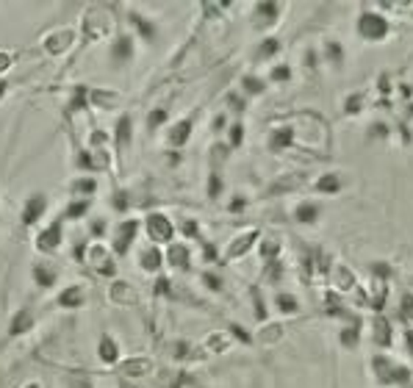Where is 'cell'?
<instances>
[{
	"label": "cell",
	"instance_id": "30",
	"mask_svg": "<svg viewBox=\"0 0 413 388\" xmlns=\"http://www.w3.org/2000/svg\"><path fill=\"white\" fill-rule=\"evenodd\" d=\"M338 341H341V347H347V350H355V347L361 344V322H355V324H347V327L338 333Z\"/></svg>",
	"mask_w": 413,
	"mask_h": 388
},
{
	"label": "cell",
	"instance_id": "43",
	"mask_svg": "<svg viewBox=\"0 0 413 388\" xmlns=\"http://www.w3.org/2000/svg\"><path fill=\"white\" fill-rule=\"evenodd\" d=\"M219 194H222V178L217 172H211V178H208V197L217 200Z\"/></svg>",
	"mask_w": 413,
	"mask_h": 388
},
{
	"label": "cell",
	"instance_id": "26",
	"mask_svg": "<svg viewBox=\"0 0 413 388\" xmlns=\"http://www.w3.org/2000/svg\"><path fill=\"white\" fill-rule=\"evenodd\" d=\"M83 300H86L83 286H67V289L59 294V306H61V308H81Z\"/></svg>",
	"mask_w": 413,
	"mask_h": 388
},
{
	"label": "cell",
	"instance_id": "58",
	"mask_svg": "<svg viewBox=\"0 0 413 388\" xmlns=\"http://www.w3.org/2000/svg\"><path fill=\"white\" fill-rule=\"evenodd\" d=\"M245 206H247V197H236V200H233V203H231V211H233V214H236V211H242V208H245Z\"/></svg>",
	"mask_w": 413,
	"mask_h": 388
},
{
	"label": "cell",
	"instance_id": "41",
	"mask_svg": "<svg viewBox=\"0 0 413 388\" xmlns=\"http://www.w3.org/2000/svg\"><path fill=\"white\" fill-rule=\"evenodd\" d=\"M228 136H231V148H242V142H245V125L242 122H233L231 131H228Z\"/></svg>",
	"mask_w": 413,
	"mask_h": 388
},
{
	"label": "cell",
	"instance_id": "11",
	"mask_svg": "<svg viewBox=\"0 0 413 388\" xmlns=\"http://www.w3.org/2000/svg\"><path fill=\"white\" fill-rule=\"evenodd\" d=\"M131 142H133V117L122 114L117 120V128H114V145H117L119 153H125L131 148Z\"/></svg>",
	"mask_w": 413,
	"mask_h": 388
},
{
	"label": "cell",
	"instance_id": "47",
	"mask_svg": "<svg viewBox=\"0 0 413 388\" xmlns=\"http://www.w3.org/2000/svg\"><path fill=\"white\" fill-rule=\"evenodd\" d=\"M228 330H231V336H233V338H239L242 344H252V336H249L242 324H228Z\"/></svg>",
	"mask_w": 413,
	"mask_h": 388
},
{
	"label": "cell",
	"instance_id": "18",
	"mask_svg": "<svg viewBox=\"0 0 413 388\" xmlns=\"http://www.w3.org/2000/svg\"><path fill=\"white\" fill-rule=\"evenodd\" d=\"M191 128H194V120H191V117L175 122V125L169 128V136H166L169 145H172V148H183V145L189 142V136H191Z\"/></svg>",
	"mask_w": 413,
	"mask_h": 388
},
{
	"label": "cell",
	"instance_id": "60",
	"mask_svg": "<svg viewBox=\"0 0 413 388\" xmlns=\"http://www.w3.org/2000/svg\"><path fill=\"white\" fill-rule=\"evenodd\" d=\"M92 233H94V236H103V233H106V222H103V220L92 222Z\"/></svg>",
	"mask_w": 413,
	"mask_h": 388
},
{
	"label": "cell",
	"instance_id": "20",
	"mask_svg": "<svg viewBox=\"0 0 413 388\" xmlns=\"http://www.w3.org/2000/svg\"><path fill=\"white\" fill-rule=\"evenodd\" d=\"M97 358L108 366H114L119 361V344L111 338V336H100V344H97Z\"/></svg>",
	"mask_w": 413,
	"mask_h": 388
},
{
	"label": "cell",
	"instance_id": "25",
	"mask_svg": "<svg viewBox=\"0 0 413 388\" xmlns=\"http://www.w3.org/2000/svg\"><path fill=\"white\" fill-rule=\"evenodd\" d=\"M31 275H34V283H36L39 289H50V286H56V278H59V272H56L50 264H36Z\"/></svg>",
	"mask_w": 413,
	"mask_h": 388
},
{
	"label": "cell",
	"instance_id": "10",
	"mask_svg": "<svg viewBox=\"0 0 413 388\" xmlns=\"http://www.w3.org/2000/svg\"><path fill=\"white\" fill-rule=\"evenodd\" d=\"M108 56H111V64H114V67L128 64V62L133 59V36H117V39L111 42Z\"/></svg>",
	"mask_w": 413,
	"mask_h": 388
},
{
	"label": "cell",
	"instance_id": "22",
	"mask_svg": "<svg viewBox=\"0 0 413 388\" xmlns=\"http://www.w3.org/2000/svg\"><path fill=\"white\" fill-rule=\"evenodd\" d=\"M131 25L139 31V36L145 39V42H153L156 36H159V28H156V22L153 20H147V17H142V14H136V11H131Z\"/></svg>",
	"mask_w": 413,
	"mask_h": 388
},
{
	"label": "cell",
	"instance_id": "29",
	"mask_svg": "<svg viewBox=\"0 0 413 388\" xmlns=\"http://www.w3.org/2000/svg\"><path fill=\"white\" fill-rule=\"evenodd\" d=\"M70 189H73V194H75L78 200H89V197L97 192V180H94L92 175H83V178H78Z\"/></svg>",
	"mask_w": 413,
	"mask_h": 388
},
{
	"label": "cell",
	"instance_id": "38",
	"mask_svg": "<svg viewBox=\"0 0 413 388\" xmlns=\"http://www.w3.org/2000/svg\"><path fill=\"white\" fill-rule=\"evenodd\" d=\"M325 53H328L331 64H335V67H341V64H344V48H341L338 42H328V45H325Z\"/></svg>",
	"mask_w": 413,
	"mask_h": 388
},
{
	"label": "cell",
	"instance_id": "36",
	"mask_svg": "<svg viewBox=\"0 0 413 388\" xmlns=\"http://www.w3.org/2000/svg\"><path fill=\"white\" fill-rule=\"evenodd\" d=\"M277 50H280V42H277L275 36H269V39H263V42H261V48H258V56H255V59H258V62H261V59H272Z\"/></svg>",
	"mask_w": 413,
	"mask_h": 388
},
{
	"label": "cell",
	"instance_id": "48",
	"mask_svg": "<svg viewBox=\"0 0 413 388\" xmlns=\"http://www.w3.org/2000/svg\"><path fill=\"white\" fill-rule=\"evenodd\" d=\"M372 272H375V278H383V280H389V278H391V266H389L386 261L372 264Z\"/></svg>",
	"mask_w": 413,
	"mask_h": 388
},
{
	"label": "cell",
	"instance_id": "51",
	"mask_svg": "<svg viewBox=\"0 0 413 388\" xmlns=\"http://www.w3.org/2000/svg\"><path fill=\"white\" fill-rule=\"evenodd\" d=\"M186 355H189V344L186 341L172 344V358H186Z\"/></svg>",
	"mask_w": 413,
	"mask_h": 388
},
{
	"label": "cell",
	"instance_id": "6",
	"mask_svg": "<svg viewBox=\"0 0 413 388\" xmlns=\"http://www.w3.org/2000/svg\"><path fill=\"white\" fill-rule=\"evenodd\" d=\"M45 211H48V194L34 192V194L22 203V225H25V228H34V225L45 217Z\"/></svg>",
	"mask_w": 413,
	"mask_h": 388
},
{
	"label": "cell",
	"instance_id": "31",
	"mask_svg": "<svg viewBox=\"0 0 413 388\" xmlns=\"http://www.w3.org/2000/svg\"><path fill=\"white\" fill-rule=\"evenodd\" d=\"M89 208H92V200H73V203L61 211V220H81V217H86Z\"/></svg>",
	"mask_w": 413,
	"mask_h": 388
},
{
	"label": "cell",
	"instance_id": "52",
	"mask_svg": "<svg viewBox=\"0 0 413 388\" xmlns=\"http://www.w3.org/2000/svg\"><path fill=\"white\" fill-rule=\"evenodd\" d=\"M228 103H231V106H233V111H239V114L247 108V103H245L239 94H228Z\"/></svg>",
	"mask_w": 413,
	"mask_h": 388
},
{
	"label": "cell",
	"instance_id": "23",
	"mask_svg": "<svg viewBox=\"0 0 413 388\" xmlns=\"http://www.w3.org/2000/svg\"><path fill=\"white\" fill-rule=\"evenodd\" d=\"M319 214H322V208H319V203H314V200H305V203H300V206L294 208V220H297L300 225H314V222L319 220Z\"/></svg>",
	"mask_w": 413,
	"mask_h": 388
},
{
	"label": "cell",
	"instance_id": "13",
	"mask_svg": "<svg viewBox=\"0 0 413 388\" xmlns=\"http://www.w3.org/2000/svg\"><path fill=\"white\" fill-rule=\"evenodd\" d=\"M280 11H283L280 3H258L255 11H252V20H255L258 28H269L280 20Z\"/></svg>",
	"mask_w": 413,
	"mask_h": 388
},
{
	"label": "cell",
	"instance_id": "7",
	"mask_svg": "<svg viewBox=\"0 0 413 388\" xmlns=\"http://www.w3.org/2000/svg\"><path fill=\"white\" fill-rule=\"evenodd\" d=\"M86 264H92L100 275H106V278H111V275H117V264H114V258L108 255V250L103 247V244H92L89 250H86Z\"/></svg>",
	"mask_w": 413,
	"mask_h": 388
},
{
	"label": "cell",
	"instance_id": "21",
	"mask_svg": "<svg viewBox=\"0 0 413 388\" xmlns=\"http://www.w3.org/2000/svg\"><path fill=\"white\" fill-rule=\"evenodd\" d=\"M166 255L153 244V247H147V250H142V255H139V264H142V269L145 272H159L161 266H164Z\"/></svg>",
	"mask_w": 413,
	"mask_h": 388
},
{
	"label": "cell",
	"instance_id": "57",
	"mask_svg": "<svg viewBox=\"0 0 413 388\" xmlns=\"http://www.w3.org/2000/svg\"><path fill=\"white\" fill-rule=\"evenodd\" d=\"M386 134H389V128H386L383 122H375V125H372V136H386Z\"/></svg>",
	"mask_w": 413,
	"mask_h": 388
},
{
	"label": "cell",
	"instance_id": "4",
	"mask_svg": "<svg viewBox=\"0 0 413 388\" xmlns=\"http://www.w3.org/2000/svg\"><path fill=\"white\" fill-rule=\"evenodd\" d=\"M139 236V220H125L114 228V241H111V250L117 255H128L131 252V244L136 241Z\"/></svg>",
	"mask_w": 413,
	"mask_h": 388
},
{
	"label": "cell",
	"instance_id": "3",
	"mask_svg": "<svg viewBox=\"0 0 413 388\" xmlns=\"http://www.w3.org/2000/svg\"><path fill=\"white\" fill-rule=\"evenodd\" d=\"M145 228H147V236L156 241V247H159V244H172V238H175V225H172V220H169L166 214H159V211L147 214Z\"/></svg>",
	"mask_w": 413,
	"mask_h": 388
},
{
	"label": "cell",
	"instance_id": "44",
	"mask_svg": "<svg viewBox=\"0 0 413 388\" xmlns=\"http://www.w3.org/2000/svg\"><path fill=\"white\" fill-rule=\"evenodd\" d=\"M111 206H114L117 211H128V208H131V197H128V192H114Z\"/></svg>",
	"mask_w": 413,
	"mask_h": 388
},
{
	"label": "cell",
	"instance_id": "64",
	"mask_svg": "<svg viewBox=\"0 0 413 388\" xmlns=\"http://www.w3.org/2000/svg\"><path fill=\"white\" fill-rule=\"evenodd\" d=\"M25 388H42V386H39V383H28Z\"/></svg>",
	"mask_w": 413,
	"mask_h": 388
},
{
	"label": "cell",
	"instance_id": "8",
	"mask_svg": "<svg viewBox=\"0 0 413 388\" xmlns=\"http://www.w3.org/2000/svg\"><path fill=\"white\" fill-rule=\"evenodd\" d=\"M73 42H75V31H73V28H59V31H53V34L45 36L42 48H45V53H50V56H61L64 50H70Z\"/></svg>",
	"mask_w": 413,
	"mask_h": 388
},
{
	"label": "cell",
	"instance_id": "54",
	"mask_svg": "<svg viewBox=\"0 0 413 388\" xmlns=\"http://www.w3.org/2000/svg\"><path fill=\"white\" fill-rule=\"evenodd\" d=\"M203 255H205V261H217V247L211 241H203Z\"/></svg>",
	"mask_w": 413,
	"mask_h": 388
},
{
	"label": "cell",
	"instance_id": "50",
	"mask_svg": "<svg viewBox=\"0 0 413 388\" xmlns=\"http://www.w3.org/2000/svg\"><path fill=\"white\" fill-rule=\"evenodd\" d=\"M180 231H183V236H189V238H200V228H197L194 220H186V222L180 225Z\"/></svg>",
	"mask_w": 413,
	"mask_h": 388
},
{
	"label": "cell",
	"instance_id": "27",
	"mask_svg": "<svg viewBox=\"0 0 413 388\" xmlns=\"http://www.w3.org/2000/svg\"><path fill=\"white\" fill-rule=\"evenodd\" d=\"M372 330H375V344H380L383 350L391 347V324L386 316H375L372 319Z\"/></svg>",
	"mask_w": 413,
	"mask_h": 388
},
{
	"label": "cell",
	"instance_id": "63",
	"mask_svg": "<svg viewBox=\"0 0 413 388\" xmlns=\"http://www.w3.org/2000/svg\"><path fill=\"white\" fill-rule=\"evenodd\" d=\"M6 94V80H0V97Z\"/></svg>",
	"mask_w": 413,
	"mask_h": 388
},
{
	"label": "cell",
	"instance_id": "5",
	"mask_svg": "<svg viewBox=\"0 0 413 388\" xmlns=\"http://www.w3.org/2000/svg\"><path fill=\"white\" fill-rule=\"evenodd\" d=\"M64 241V220L59 217L56 222H50L45 231L36 236V250L39 252H56Z\"/></svg>",
	"mask_w": 413,
	"mask_h": 388
},
{
	"label": "cell",
	"instance_id": "17",
	"mask_svg": "<svg viewBox=\"0 0 413 388\" xmlns=\"http://www.w3.org/2000/svg\"><path fill=\"white\" fill-rule=\"evenodd\" d=\"M166 264L169 266H175V269H189L191 266V252H189V247L186 244H169V250H166Z\"/></svg>",
	"mask_w": 413,
	"mask_h": 388
},
{
	"label": "cell",
	"instance_id": "53",
	"mask_svg": "<svg viewBox=\"0 0 413 388\" xmlns=\"http://www.w3.org/2000/svg\"><path fill=\"white\" fill-rule=\"evenodd\" d=\"M169 286H172V283H169L166 278H159V280H156V289H153V292H156V294H172V289H169Z\"/></svg>",
	"mask_w": 413,
	"mask_h": 388
},
{
	"label": "cell",
	"instance_id": "35",
	"mask_svg": "<svg viewBox=\"0 0 413 388\" xmlns=\"http://www.w3.org/2000/svg\"><path fill=\"white\" fill-rule=\"evenodd\" d=\"M275 308L280 313H297L300 310V300L294 294H277L275 297Z\"/></svg>",
	"mask_w": 413,
	"mask_h": 388
},
{
	"label": "cell",
	"instance_id": "62",
	"mask_svg": "<svg viewBox=\"0 0 413 388\" xmlns=\"http://www.w3.org/2000/svg\"><path fill=\"white\" fill-rule=\"evenodd\" d=\"M405 344H408V352L413 355V330H405Z\"/></svg>",
	"mask_w": 413,
	"mask_h": 388
},
{
	"label": "cell",
	"instance_id": "14",
	"mask_svg": "<svg viewBox=\"0 0 413 388\" xmlns=\"http://www.w3.org/2000/svg\"><path fill=\"white\" fill-rule=\"evenodd\" d=\"M261 233L258 231H247V233H242V236H236L233 238V244L228 247V252H225V258L228 261H236V258H245L249 250H252V244H255V238H258Z\"/></svg>",
	"mask_w": 413,
	"mask_h": 388
},
{
	"label": "cell",
	"instance_id": "61",
	"mask_svg": "<svg viewBox=\"0 0 413 388\" xmlns=\"http://www.w3.org/2000/svg\"><path fill=\"white\" fill-rule=\"evenodd\" d=\"M225 122H228V120H225V114H219V117L214 120V125H211V128H214V131H222V128H225Z\"/></svg>",
	"mask_w": 413,
	"mask_h": 388
},
{
	"label": "cell",
	"instance_id": "1",
	"mask_svg": "<svg viewBox=\"0 0 413 388\" xmlns=\"http://www.w3.org/2000/svg\"><path fill=\"white\" fill-rule=\"evenodd\" d=\"M372 369H375L380 386H391V383L408 386V383H411V369L394 364L389 355H375V358H372Z\"/></svg>",
	"mask_w": 413,
	"mask_h": 388
},
{
	"label": "cell",
	"instance_id": "40",
	"mask_svg": "<svg viewBox=\"0 0 413 388\" xmlns=\"http://www.w3.org/2000/svg\"><path fill=\"white\" fill-rule=\"evenodd\" d=\"M344 111L347 114H361L363 111V94H349L347 103H344Z\"/></svg>",
	"mask_w": 413,
	"mask_h": 388
},
{
	"label": "cell",
	"instance_id": "33",
	"mask_svg": "<svg viewBox=\"0 0 413 388\" xmlns=\"http://www.w3.org/2000/svg\"><path fill=\"white\" fill-rule=\"evenodd\" d=\"M333 278H335V286L341 289V292H349L352 286H355V275L344 266V264H335V272H333Z\"/></svg>",
	"mask_w": 413,
	"mask_h": 388
},
{
	"label": "cell",
	"instance_id": "46",
	"mask_svg": "<svg viewBox=\"0 0 413 388\" xmlns=\"http://www.w3.org/2000/svg\"><path fill=\"white\" fill-rule=\"evenodd\" d=\"M203 283H205L211 292H222V278L214 275V272H203Z\"/></svg>",
	"mask_w": 413,
	"mask_h": 388
},
{
	"label": "cell",
	"instance_id": "19",
	"mask_svg": "<svg viewBox=\"0 0 413 388\" xmlns=\"http://www.w3.org/2000/svg\"><path fill=\"white\" fill-rule=\"evenodd\" d=\"M108 297H111V303H117V306H133V303H136V292H133L131 283H125V280H114L111 289H108Z\"/></svg>",
	"mask_w": 413,
	"mask_h": 388
},
{
	"label": "cell",
	"instance_id": "24",
	"mask_svg": "<svg viewBox=\"0 0 413 388\" xmlns=\"http://www.w3.org/2000/svg\"><path fill=\"white\" fill-rule=\"evenodd\" d=\"M89 103L108 111V108H117L119 106V94L117 92H106V89H92L89 92Z\"/></svg>",
	"mask_w": 413,
	"mask_h": 388
},
{
	"label": "cell",
	"instance_id": "55",
	"mask_svg": "<svg viewBox=\"0 0 413 388\" xmlns=\"http://www.w3.org/2000/svg\"><path fill=\"white\" fill-rule=\"evenodd\" d=\"M277 330H280L277 324H272V327H263V333H261V338H263V341H275V338L280 336Z\"/></svg>",
	"mask_w": 413,
	"mask_h": 388
},
{
	"label": "cell",
	"instance_id": "37",
	"mask_svg": "<svg viewBox=\"0 0 413 388\" xmlns=\"http://www.w3.org/2000/svg\"><path fill=\"white\" fill-rule=\"evenodd\" d=\"M166 117H169L166 108H153V111L147 114V131H159L166 122Z\"/></svg>",
	"mask_w": 413,
	"mask_h": 388
},
{
	"label": "cell",
	"instance_id": "45",
	"mask_svg": "<svg viewBox=\"0 0 413 388\" xmlns=\"http://www.w3.org/2000/svg\"><path fill=\"white\" fill-rule=\"evenodd\" d=\"M269 80H275V83L291 80V67H289V64H280V67H275V70L269 73Z\"/></svg>",
	"mask_w": 413,
	"mask_h": 388
},
{
	"label": "cell",
	"instance_id": "15",
	"mask_svg": "<svg viewBox=\"0 0 413 388\" xmlns=\"http://www.w3.org/2000/svg\"><path fill=\"white\" fill-rule=\"evenodd\" d=\"M294 145V128H275L272 134H269V139H266V148L272 150V153H283L286 148H291Z\"/></svg>",
	"mask_w": 413,
	"mask_h": 388
},
{
	"label": "cell",
	"instance_id": "34",
	"mask_svg": "<svg viewBox=\"0 0 413 388\" xmlns=\"http://www.w3.org/2000/svg\"><path fill=\"white\" fill-rule=\"evenodd\" d=\"M263 89H266V80L263 78H258V76H245L242 78V92L245 94H263Z\"/></svg>",
	"mask_w": 413,
	"mask_h": 388
},
{
	"label": "cell",
	"instance_id": "59",
	"mask_svg": "<svg viewBox=\"0 0 413 388\" xmlns=\"http://www.w3.org/2000/svg\"><path fill=\"white\" fill-rule=\"evenodd\" d=\"M317 59H319V56H317L314 50H305V67H317Z\"/></svg>",
	"mask_w": 413,
	"mask_h": 388
},
{
	"label": "cell",
	"instance_id": "32",
	"mask_svg": "<svg viewBox=\"0 0 413 388\" xmlns=\"http://www.w3.org/2000/svg\"><path fill=\"white\" fill-rule=\"evenodd\" d=\"M261 258L263 261H277V252H280V238L277 236H266L263 241H261Z\"/></svg>",
	"mask_w": 413,
	"mask_h": 388
},
{
	"label": "cell",
	"instance_id": "2",
	"mask_svg": "<svg viewBox=\"0 0 413 388\" xmlns=\"http://www.w3.org/2000/svg\"><path fill=\"white\" fill-rule=\"evenodd\" d=\"M355 31H358V36H361L363 42H380V39L389 36V20H386L383 14L366 8V11H361Z\"/></svg>",
	"mask_w": 413,
	"mask_h": 388
},
{
	"label": "cell",
	"instance_id": "49",
	"mask_svg": "<svg viewBox=\"0 0 413 388\" xmlns=\"http://www.w3.org/2000/svg\"><path fill=\"white\" fill-rule=\"evenodd\" d=\"M252 303H255V316L263 322V319H266V306H263V300H261V292H258V289H252Z\"/></svg>",
	"mask_w": 413,
	"mask_h": 388
},
{
	"label": "cell",
	"instance_id": "9",
	"mask_svg": "<svg viewBox=\"0 0 413 388\" xmlns=\"http://www.w3.org/2000/svg\"><path fill=\"white\" fill-rule=\"evenodd\" d=\"M111 31V20H106L103 14H100V8H94V11H89L86 17H83V36L86 39H100V36H106Z\"/></svg>",
	"mask_w": 413,
	"mask_h": 388
},
{
	"label": "cell",
	"instance_id": "42",
	"mask_svg": "<svg viewBox=\"0 0 413 388\" xmlns=\"http://www.w3.org/2000/svg\"><path fill=\"white\" fill-rule=\"evenodd\" d=\"M400 319H413V294L405 292L400 297Z\"/></svg>",
	"mask_w": 413,
	"mask_h": 388
},
{
	"label": "cell",
	"instance_id": "56",
	"mask_svg": "<svg viewBox=\"0 0 413 388\" xmlns=\"http://www.w3.org/2000/svg\"><path fill=\"white\" fill-rule=\"evenodd\" d=\"M11 62H14L11 53H3V50H0V73H6V70L11 67Z\"/></svg>",
	"mask_w": 413,
	"mask_h": 388
},
{
	"label": "cell",
	"instance_id": "12",
	"mask_svg": "<svg viewBox=\"0 0 413 388\" xmlns=\"http://www.w3.org/2000/svg\"><path fill=\"white\" fill-rule=\"evenodd\" d=\"M34 322H36V313L31 308H20L11 322H8V338H17V336H25L28 330H34Z\"/></svg>",
	"mask_w": 413,
	"mask_h": 388
},
{
	"label": "cell",
	"instance_id": "39",
	"mask_svg": "<svg viewBox=\"0 0 413 388\" xmlns=\"http://www.w3.org/2000/svg\"><path fill=\"white\" fill-rule=\"evenodd\" d=\"M205 347H208L211 352H225V350H228V336H225V333H214V336L205 341Z\"/></svg>",
	"mask_w": 413,
	"mask_h": 388
},
{
	"label": "cell",
	"instance_id": "28",
	"mask_svg": "<svg viewBox=\"0 0 413 388\" xmlns=\"http://www.w3.org/2000/svg\"><path fill=\"white\" fill-rule=\"evenodd\" d=\"M341 189V178L335 175V172H325L317 183H314V192L317 194H335Z\"/></svg>",
	"mask_w": 413,
	"mask_h": 388
},
{
	"label": "cell",
	"instance_id": "16",
	"mask_svg": "<svg viewBox=\"0 0 413 388\" xmlns=\"http://www.w3.org/2000/svg\"><path fill=\"white\" fill-rule=\"evenodd\" d=\"M153 372V361L150 358H131L119 364V375L122 378H145Z\"/></svg>",
	"mask_w": 413,
	"mask_h": 388
}]
</instances>
